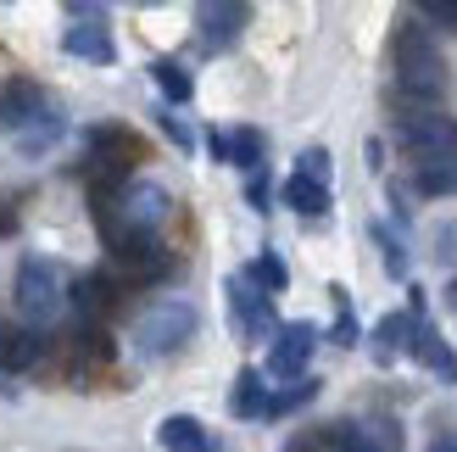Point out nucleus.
Returning <instances> with one entry per match:
<instances>
[{
  "label": "nucleus",
  "instance_id": "obj_1",
  "mask_svg": "<svg viewBox=\"0 0 457 452\" xmlns=\"http://www.w3.org/2000/svg\"><path fill=\"white\" fill-rule=\"evenodd\" d=\"M391 67H396V89L407 101H441L446 89V62H441V45L429 39V29H419V22H402V29L391 34Z\"/></svg>",
  "mask_w": 457,
  "mask_h": 452
},
{
  "label": "nucleus",
  "instance_id": "obj_2",
  "mask_svg": "<svg viewBox=\"0 0 457 452\" xmlns=\"http://www.w3.org/2000/svg\"><path fill=\"white\" fill-rule=\"evenodd\" d=\"M67 290H73V280H67L62 263H51V257L17 263V313L29 324H56L67 313Z\"/></svg>",
  "mask_w": 457,
  "mask_h": 452
},
{
  "label": "nucleus",
  "instance_id": "obj_3",
  "mask_svg": "<svg viewBox=\"0 0 457 452\" xmlns=\"http://www.w3.org/2000/svg\"><path fill=\"white\" fill-rule=\"evenodd\" d=\"M396 146L413 156L419 168L457 163V118H446V112H402L396 118Z\"/></svg>",
  "mask_w": 457,
  "mask_h": 452
},
{
  "label": "nucleus",
  "instance_id": "obj_4",
  "mask_svg": "<svg viewBox=\"0 0 457 452\" xmlns=\"http://www.w3.org/2000/svg\"><path fill=\"white\" fill-rule=\"evenodd\" d=\"M190 335H195V307L190 302H156V307H145L140 319H134L129 341H134L140 357H173Z\"/></svg>",
  "mask_w": 457,
  "mask_h": 452
},
{
  "label": "nucleus",
  "instance_id": "obj_5",
  "mask_svg": "<svg viewBox=\"0 0 457 452\" xmlns=\"http://www.w3.org/2000/svg\"><path fill=\"white\" fill-rule=\"evenodd\" d=\"M318 352V324L295 319L273 330V347H268V374L273 380H307V364Z\"/></svg>",
  "mask_w": 457,
  "mask_h": 452
},
{
  "label": "nucleus",
  "instance_id": "obj_6",
  "mask_svg": "<svg viewBox=\"0 0 457 452\" xmlns=\"http://www.w3.org/2000/svg\"><path fill=\"white\" fill-rule=\"evenodd\" d=\"M228 319H235V330H240V335H251V341H257V335H273V330H279V324H273L268 297H262V290L251 285L245 274L228 280Z\"/></svg>",
  "mask_w": 457,
  "mask_h": 452
},
{
  "label": "nucleus",
  "instance_id": "obj_7",
  "mask_svg": "<svg viewBox=\"0 0 457 452\" xmlns=\"http://www.w3.org/2000/svg\"><path fill=\"white\" fill-rule=\"evenodd\" d=\"M245 22H251V6H240V0H207V6H195V29H201V45H207V51L235 45Z\"/></svg>",
  "mask_w": 457,
  "mask_h": 452
},
{
  "label": "nucleus",
  "instance_id": "obj_8",
  "mask_svg": "<svg viewBox=\"0 0 457 452\" xmlns=\"http://www.w3.org/2000/svg\"><path fill=\"white\" fill-rule=\"evenodd\" d=\"M39 118H51V106H45V89L29 84V79H12L6 89H0V123L6 129H34Z\"/></svg>",
  "mask_w": 457,
  "mask_h": 452
},
{
  "label": "nucleus",
  "instance_id": "obj_9",
  "mask_svg": "<svg viewBox=\"0 0 457 452\" xmlns=\"http://www.w3.org/2000/svg\"><path fill=\"white\" fill-rule=\"evenodd\" d=\"M62 51L67 56H84V62H112V56H118V45H112V29H106V22L101 17H73V22H67V29H62Z\"/></svg>",
  "mask_w": 457,
  "mask_h": 452
},
{
  "label": "nucleus",
  "instance_id": "obj_10",
  "mask_svg": "<svg viewBox=\"0 0 457 452\" xmlns=\"http://www.w3.org/2000/svg\"><path fill=\"white\" fill-rule=\"evenodd\" d=\"M407 352H413L429 374H441L446 386H457V352L446 347V335L436 324H413V347H407Z\"/></svg>",
  "mask_w": 457,
  "mask_h": 452
},
{
  "label": "nucleus",
  "instance_id": "obj_11",
  "mask_svg": "<svg viewBox=\"0 0 457 452\" xmlns=\"http://www.w3.org/2000/svg\"><path fill=\"white\" fill-rule=\"evenodd\" d=\"M212 156L218 163H235V168H251L257 173L262 168V134L257 129H235V134H212Z\"/></svg>",
  "mask_w": 457,
  "mask_h": 452
},
{
  "label": "nucleus",
  "instance_id": "obj_12",
  "mask_svg": "<svg viewBox=\"0 0 457 452\" xmlns=\"http://www.w3.org/2000/svg\"><path fill=\"white\" fill-rule=\"evenodd\" d=\"M156 441H162L168 452H212L207 424L190 419V414H168L162 424H156Z\"/></svg>",
  "mask_w": 457,
  "mask_h": 452
},
{
  "label": "nucleus",
  "instance_id": "obj_13",
  "mask_svg": "<svg viewBox=\"0 0 457 452\" xmlns=\"http://www.w3.org/2000/svg\"><path fill=\"white\" fill-rule=\"evenodd\" d=\"M413 324H419L413 313H385L379 330H374V357L379 364H396V357L413 347Z\"/></svg>",
  "mask_w": 457,
  "mask_h": 452
},
{
  "label": "nucleus",
  "instance_id": "obj_14",
  "mask_svg": "<svg viewBox=\"0 0 457 452\" xmlns=\"http://www.w3.org/2000/svg\"><path fill=\"white\" fill-rule=\"evenodd\" d=\"M279 196H285V207H295L302 218H324L329 213V185H318V179L290 173L285 185H279Z\"/></svg>",
  "mask_w": 457,
  "mask_h": 452
},
{
  "label": "nucleus",
  "instance_id": "obj_15",
  "mask_svg": "<svg viewBox=\"0 0 457 452\" xmlns=\"http://www.w3.org/2000/svg\"><path fill=\"white\" fill-rule=\"evenodd\" d=\"M352 452H407L396 419H362L352 424Z\"/></svg>",
  "mask_w": 457,
  "mask_h": 452
},
{
  "label": "nucleus",
  "instance_id": "obj_16",
  "mask_svg": "<svg viewBox=\"0 0 457 452\" xmlns=\"http://www.w3.org/2000/svg\"><path fill=\"white\" fill-rule=\"evenodd\" d=\"M228 414H235V419H257V414H268V386H262V374H257V369H240V374H235V391H228Z\"/></svg>",
  "mask_w": 457,
  "mask_h": 452
},
{
  "label": "nucleus",
  "instance_id": "obj_17",
  "mask_svg": "<svg viewBox=\"0 0 457 452\" xmlns=\"http://www.w3.org/2000/svg\"><path fill=\"white\" fill-rule=\"evenodd\" d=\"M285 452H352V424H324V431L290 436Z\"/></svg>",
  "mask_w": 457,
  "mask_h": 452
},
{
  "label": "nucleus",
  "instance_id": "obj_18",
  "mask_svg": "<svg viewBox=\"0 0 457 452\" xmlns=\"http://www.w3.org/2000/svg\"><path fill=\"white\" fill-rule=\"evenodd\" d=\"M67 302H73V307L84 313V319H89V324H96V319H101V313L112 307V285H106V274H84V280H79L73 290H67Z\"/></svg>",
  "mask_w": 457,
  "mask_h": 452
},
{
  "label": "nucleus",
  "instance_id": "obj_19",
  "mask_svg": "<svg viewBox=\"0 0 457 452\" xmlns=\"http://www.w3.org/2000/svg\"><path fill=\"white\" fill-rule=\"evenodd\" d=\"M151 79H156V89H162L173 106H185V101L195 96V84H190V73H185V62H173V56H156V62H151Z\"/></svg>",
  "mask_w": 457,
  "mask_h": 452
},
{
  "label": "nucleus",
  "instance_id": "obj_20",
  "mask_svg": "<svg viewBox=\"0 0 457 452\" xmlns=\"http://www.w3.org/2000/svg\"><path fill=\"white\" fill-rule=\"evenodd\" d=\"M245 280L257 285V290H285V285H290V274H285V263L273 257V252H262L257 263H251V268H245Z\"/></svg>",
  "mask_w": 457,
  "mask_h": 452
},
{
  "label": "nucleus",
  "instance_id": "obj_21",
  "mask_svg": "<svg viewBox=\"0 0 457 452\" xmlns=\"http://www.w3.org/2000/svg\"><path fill=\"white\" fill-rule=\"evenodd\" d=\"M318 397V380L307 374V380H290V391H279V397H268V414H290V408H302V402H312Z\"/></svg>",
  "mask_w": 457,
  "mask_h": 452
},
{
  "label": "nucleus",
  "instance_id": "obj_22",
  "mask_svg": "<svg viewBox=\"0 0 457 452\" xmlns=\"http://www.w3.org/2000/svg\"><path fill=\"white\" fill-rule=\"evenodd\" d=\"M419 190H424V196H452V190H457V163L419 168Z\"/></svg>",
  "mask_w": 457,
  "mask_h": 452
},
{
  "label": "nucleus",
  "instance_id": "obj_23",
  "mask_svg": "<svg viewBox=\"0 0 457 452\" xmlns=\"http://www.w3.org/2000/svg\"><path fill=\"white\" fill-rule=\"evenodd\" d=\"M295 163H302V168H295V173H302V179H318V185H324V173H329V151H324V146H312V151H302V156H295Z\"/></svg>",
  "mask_w": 457,
  "mask_h": 452
},
{
  "label": "nucleus",
  "instance_id": "obj_24",
  "mask_svg": "<svg viewBox=\"0 0 457 452\" xmlns=\"http://www.w3.org/2000/svg\"><path fill=\"white\" fill-rule=\"evenodd\" d=\"M424 22H441V29H457V0H424Z\"/></svg>",
  "mask_w": 457,
  "mask_h": 452
},
{
  "label": "nucleus",
  "instance_id": "obj_25",
  "mask_svg": "<svg viewBox=\"0 0 457 452\" xmlns=\"http://www.w3.org/2000/svg\"><path fill=\"white\" fill-rule=\"evenodd\" d=\"M374 240H379V246H385V268H391V274H396V280H402V274H407V257H402V246H396V240H391V235H385V230H374Z\"/></svg>",
  "mask_w": 457,
  "mask_h": 452
},
{
  "label": "nucleus",
  "instance_id": "obj_26",
  "mask_svg": "<svg viewBox=\"0 0 457 452\" xmlns=\"http://www.w3.org/2000/svg\"><path fill=\"white\" fill-rule=\"evenodd\" d=\"M357 341V319L352 313H340V324H335V347H352Z\"/></svg>",
  "mask_w": 457,
  "mask_h": 452
},
{
  "label": "nucleus",
  "instance_id": "obj_27",
  "mask_svg": "<svg viewBox=\"0 0 457 452\" xmlns=\"http://www.w3.org/2000/svg\"><path fill=\"white\" fill-rule=\"evenodd\" d=\"M251 207H257V213L268 207V179L262 173H251Z\"/></svg>",
  "mask_w": 457,
  "mask_h": 452
},
{
  "label": "nucleus",
  "instance_id": "obj_28",
  "mask_svg": "<svg viewBox=\"0 0 457 452\" xmlns=\"http://www.w3.org/2000/svg\"><path fill=\"white\" fill-rule=\"evenodd\" d=\"M162 129L173 134V146H195V140H190V129H185V123H179V118H162Z\"/></svg>",
  "mask_w": 457,
  "mask_h": 452
},
{
  "label": "nucleus",
  "instance_id": "obj_29",
  "mask_svg": "<svg viewBox=\"0 0 457 452\" xmlns=\"http://www.w3.org/2000/svg\"><path fill=\"white\" fill-rule=\"evenodd\" d=\"M429 452H457V441H436V447H429Z\"/></svg>",
  "mask_w": 457,
  "mask_h": 452
},
{
  "label": "nucleus",
  "instance_id": "obj_30",
  "mask_svg": "<svg viewBox=\"0 0 457 452\" xmlns=\"http://www.w3.org/2000/svg\"><path fill=\"white\" fill-rule=\"evenodd\" d=\"M446 302H452V307H457V280H452V290H446Z\"/></svg>",
  "mask_w": 457,
  "mask_h": 452
},
{
  "label": "nucleus",
  "instance_id": "obj_31",
  "mask_svg": "<svg viewBox=\"0 0 457 452\" xmlns=\"http://www.w3.org/2000/svg\"><path fill=\"white\" fill-rule=\"evenodd\" d=\"M6 335H12V330H6V324H0V352H6Z\"/></svg>",
  "mask_w": 457,
  "mask_h": 452
}]
</instances>
